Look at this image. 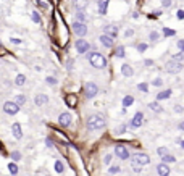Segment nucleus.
Returning a JSON list of instances; mask_svg holds the SVG:
<instances>
[{
  "mask_svg": "<svg viewBox=\"0 0 184 176\" xmlns=\"http://www.w3.org/2000/svg\"><path fill=\"white\" fill-rule=\"evenodd\" d=\"M105 128V118L102 115H91L87 118V129L89 131H98V129H103Z\"/></svg>",
  "mask_w": 184,
  "mask_h": 176,
  "instance_id": "nucleus-1",
  "label": "nucleus"
},
{
  "mask_svg": "<svg viewBox=\"0 0 184 176\" xmlns=\"http://www.w3.org/2000/svg\"><path fill=\"white\" fill-rule=\"evenodd\" d=\"M149 163H150V157L145 154H134L133 160H131V166H133L134 171H140L142 166L149 165Z\"/></svg>",
  "mask_w": 184,
  "mask_h": 176,
  "instance_id": "nucleus-2",
  "label": "nucleus"
},
{
  "mask_svg": "<svg viewBox=\"0 0 184 176\" xmlns=\"http://www.w3.org/2000/svg\"><path fill=\"white\" fill-rule=\"evenodd\" d=\"M89 62H91V65L94 68H105L107 66V58L103 57V55L100 53V52H91L89 53Z\"/></svg>",
  "mask_w": 184,
  "mask_h": 176,
  "instance_id": "nucleus-3",
  "label": "nucleus"
},
{
  "mask_svg": "<svg viewBox=\"0 0 184 176\" xmlns=\"http://www.w3.org/2000/svg\"><path fill=\"white\" fill-rule=\"evenodd\" d=\"M97 94H98V87L95 82H86V86H84V95L87 99H94Z\"/></svg>",
  "mask_w": 184,
  "mask_h": 176,
  "instance_id": "nucleus-4",
  "label": "nucleus"
},
{
  "mask_svg": "<svg viewBox=\"0 0 184 176\" xmlns=\"http://www.w3.org/2000/svg\"><path fill=\"white\" fill-rule=\"evenodd\" d=\"M165 69H166L168 73H179L182 69V63L181 62H176V60H169V62L165 65Z\"/></svg>",
  "mask_w": 184,
  "mask_h": 176,
  "instance_id": "nucleus-5",
  "label": "nucleus"
},
{
  "mask_svg": "<svg viewBox=\"0 0 184 176\" xmlns=\"http://www.w3.org/2000/svg\"><path fill=\"white\" fill-rule=\"evenodd\" d=\"M20 108L21 107H18L15 102H11V100H8V102L3 104V112H5L7 115H16L18 112H20Z\"/></svg>",
  "mask_w": 184,
  "mask_h": 176,
  "instance_id": "nucleus-6",
  "label": "nucleus"
},
{
  "mask_svg": "<svg viewBox=\"0 0 184 176\" xmlns=\"http://www.w3.org/2000/svg\"><path fill=\"white\" fill-rule=\"evenodd\" d=\"M71 121H73V117H71V113H68V112L61 113L58 117V124L61 128H69L71 126Z\"/></svg>",
  "mask_w": 184,
  "mask_h": 176,
  "instance_id": "nucleus-7",
  "label": "nucleus"
},
{
  "mask_svg": "<svg viewBox=\"0 0 184 176\" xmlns=\"http://www.w3.org/2000/svg\"><path fill=\"white\" fill-rule=\"evenodd\" d=\"M73 31H74V34H76V36H79V37H84V36L87 34V26L84 24V23L74 21L73 23Z\"/></svg>",
  "mask_w": 184,
  "mask_h": 176,
  "instance_id": "nucleus-8",
  "label": "nucleus"
},
{
  "mask_svg": "<svg viewBox=\"0 0 184 176\" xmlns=\"http://www.w3.org/2000/svg\"><path fill=\"white\" fill-rule=\"evenodd\" d=\"M115 155L120 157L121 160H128V158H129V150H128V147L118 144V146L115 147Z\"/></svg>",
  "mask_w": 184,
  "mask_h": 176,
  "instance_id": "nucleus-9",
  "label": "nucleus"
},
{
  "mask_svg": "<svg viewBox=\"0 0 184 176\" xmlns=\"http://www.w3.org/2000/svg\"><path fill=\"white\" fill-rule=\"evenodd\" d=\"M74 47H76V50L79 53H87L89 49H91V44H89L87 40H84V39H79V40H76Z\"/></svg>",
  "mask_w": 184,
  "mask_h": 176,
  "instance_id": "nucleus-10",
  "label": "nucleus"
},
{
  "mask_svg": "<svg viewBox=\"0 0 184 176\" xmlns=\"http://www.w3.org/2000/svg\"><path fill=\"white\" fill-rule=\"evenodd\" d=\"M142 123H144V115L140 113V112H137L134 115V118L131 120V123H129V126L133 128V129H136V128H139V126H142Z\"/></svg>",
  "mask_w": 184,
  "mask_h": 176,
  "instance_id": "nucleus-11",
  "label": "nucleus"
},
{
  "mask_svg": "<svg viewBox=\"0 0 184 176\" xmlns=\"http://www.w3.org/2000/svg\"><path fill=\"white\" fill-rule=\"evenodd\" d=\"M11 134H13V137H15L16 141L23 139V129H21V124L20 123H13L11 124Z\"/></svg>",
  "mask_w": 184,
  "mask_h": 176,
  "instance_id": "nucleus-12",
  "label": "nucleus"
},
{
  "mask_svg": "<svg viewBox=\"0 0 184 176\" xmlns=\"http://www.w3.org/2000/svg\"><path fill=\"white\" fill-rule=\"evenodd\" d=\"M47 102H49V95L45 94H37L34 97V104L37 105V107H42V105H45Z\"/></svg>",
  "mask_w": 184,
  "mask_h": 176,
  "instance_id": "nucleus-13",
  "label": "nucleus"
},
{
  "mask_svg": "<svg viewBox=\"0 0 184 176\" xmlns=\"http://www.w3.org/2000/svg\"><path fill=\"white\" fill-rule=\"evenodd\" d=\"M157 173H158V176H168L171 171H169V166L166 163H158L157 165Z\"/></svg>",
  "mask_w": 184,
  "mask_h": 176,
  "instance_id": "nucleus-14",
  "label": "nucleus"
},
{
  "mask_svg": "<svg viewBox=\"0 0 184 176\" xmlns=\"http://www.w3.org/2000/svg\"><path fill=\"white\" fill-rule=\"evenodd\" d=\"M103 31H105V34L107 36H110V37H116L118 36V27L115 24H108L103 27Z\"/></svg>",
  "mask_w": 184,
  "mask_h": 176,
  "instance_id": "nucleus-15",
  "label": "nucleus"
},
{
  "mask_svg": "<svg viewBox=\"0 0 184 176\" xmlns=\"http://www.w3.org/2000/svg\"><path fill=\"white\" fill-rule=\"evenodd\" d=\"M100 42L105 45L107 49H111L113 47V37H110V36H107V34L100 36Z\"/></svg>",
  "mask_w": 184,
  "mask_h": 176,
  "instance_id": "nucleus-16",
  "label": "nucleus"
},
{
  "mask_svg": "<svg viewBox=\"0 0 184 176\" xmlns=\"http://www.w3.org/2000/svg\"><path fill=\"white\" fill-rule=\"evenodd\" d=\"M108 2H110V0H98V13H100V15H105L107 13V7H108Z\"/></svg>",
  "mask_w": 184,
  "mask_h": 176,
  "instance_id": "nucleus-17",
  "label": "nucleus"
},
{
  "mask_svg": "<svg viewBox=\"0 0 184 176\" xmlns=\"http://www.w3.org/2000/svg\"><path fill=\"white\" fill-rule=\"evenodd\" d=\"M13 102H15L18 107H23V105H24L26 102H27V99H26V95H24V94H18V95L15 97V100H13Z\"/></svg>",
  "mask_w": 184,
  "mask_h": 176,
  "instance_id": "nucleus-18",
  "label": "nucleus"
},
{
  "mask_svg": "<svg viewBox=\"0 0 184 176\" xmlns=\"http://www.w3.org/2000/svg\"><path fill=\"white\" fill-rule=\"evenodd\" d=\"M26 76L24 75H16V78H15V86H18V87H23L26 84Z\"/></svg>",
  "mask_w": 184,
  "mask_h": 176,
  "instance_id": "nucleus-19",
  "label": "nucleus"
},
{
  "mask_svg": "<svg viewBox=\"0 0 184 176\" xmlns=\"http://www.w3.org/2000/svg\"><path fill=\"white\" fill-rule=\"evenodd\" d=\"M65 102L68 104V107H76V104H78V99H76V95H66V99H65Z\"/></svg>",
  "mask_w": 184,
  "mask_h": 176,
  "instance_id": "nucleus-20",
  "label": "nucleus"
},
{
  "mask_svg": "<svg viewBox=\"0 0 184 176\" xmlns=\"http://www.w3.org/2000/svg\"><path fill=\"white\" fill-rule=\"evenodd\" d=\"M121 73H123V75H124V76H128V78L134 75L133 68H131L129 65H123V66H121Z\"/></svg>",
  "mask_w": 184,
  "mask_h": 176,
  "instance_id": "nucleus-21",
  "label": "nucleus"
},
{
  "mask_svg": "<svg viewBox=\"0 0 184 176\" xmlns=\"http://www.w3.org/2000/svg\"><path fill=\"white\" fill-rule=\"evenodd\" d=\"M169 95H171V91H169V89L162 91V92H158V94H157V100H158V102H160V100H165V99H168Z\"/></svg>",
  "mask_w": 184,
  "mask_h": 176,
  "instance_id": "nucleus-22",
  "label": "nucleus"
},
{
  "mask_svg": "<svg viewBox=\"0 0 184 176\" xmlns=\"http://www.w3.org/2000/svg\"><path fill=\"white\" fill-rule=\"evenodd\" d=\"M134 104V97L133 95H126L124 99H123V107L124 108H128L129 105H133Z\"/></svg>",
  "mask_w": 184,
  "mask_h": 176,
  "instance_id": "nucleus-23",
  "label": "nucleus"
},
{
  "mask_svg": "<svg viewBox=\"0 0 184 176\" xmlns=\"http://www.w3.org/2000/svg\"><path fill=\"white\" fill-rule=\"evenodd\" d=\"M55 171H56V173H63V171H65V165H63V162H61V160H55Z\"/></svg>",
  "mask_w": 184,
  "mask_h": 176,
  "instance_id": "nucleus-24",
  "label": "nucleus"
},
{
  "mask_svg": "<svg viewBox=\"0 0 184 176\" xmlns=\"http://www.w3.org/2000/svg\"><path fill=\"white\" fill-rule=\"evenodd\" d=\"M8 171H10L13 176L18 174V165L15 163V162H10V163H8Z\"/></svg>",
  "mask_w": 184,
  "mask_h": 176,
  "instance_id": "nucleus-25",
  "label": "nucleus"
},
{
  "mask_svg": "<svg viewBox=\"0 0 184 176\" xmlns=\"http://www.w3.org/2000/svg\"><path fill=\"white\" fill-rule=\"evenodd\" d=\"M162 163H174V162H176V158H174V155H169V154H166V155H165V157H162Z\"/></svg>",
  "mask_w": 184,
  "mask_h": 176,
  "instance_id": "nucleus-26",
  "label": "nucleus"
},
{
  "mask_svg": "<svg viewBox=\"0 0 184 176\" xmlns=\"http://www.w3.org/2000/svg\"><path fill=\"white\" fill-rule=\"evenodd\" d=\"M115 53H116V57H118V58H124V57H126V53H124V47H123V45H118L116 50H115Z\"/></svg>",
  "mask_w": 184,
  "mask_h": 176,
  "instance_id": "nucleus-27",
  "label": "nucleus"
},
{
  "mask_svg": "<svg viewBox=\"0 0 184 176\" xmlns=\"http://www.w3.org/2000/svg\"><path fill=\"white\" fill-rule=\"evenodd\" d=\"M149 108H152L153 110V112H162V105H160L158 104V102H150V104H149Z\"/></svg>",
  "mask_w": 184,
  "mask_h": 176,
  "instance_id": "nucleus-28",
  "label": "nucleus"
},
{
  "mask_svg": "<svg viewBox=\"0 0 184 176\" xmlns=\"http://www.w3.org/2000/svg\"><path fill=\"white\" fill-rule=\"evenodd\" d=\"M11 160L15 162V163H16V162H20L21 160V152L20 150H13L11 152Z\"/></svg>",
  "mask_w": 184,
  "mask_h": 176,
  "instance_id": "nucleus-29",
  "label": "nucleus"
},
{
  "mask_svg": "<svg viewBox=\"0 0 184 176\" xmlns=\"http://www.w3.org/2000/svg\"><path fill=\"white\" fill-rule=\"evenodd\" d=\"M86 20H87V18H86V15H84L82 11H78L76 13V21L78 23H84V24H86Z\"/></svg>",
  "mask_w": 184,
  "mask_h": 176,
  "instance_id": "nucleus-30",
  "label": "nucleus"
},
{
  "mask_svg": "<svg viewBox=\"0 0 184 176\" xmlns=\"http://www.w3.org/2000/svg\"><path fill=\"white\" fill-rule=\"evenodd\" d=\"M45 82H47L49 86H56L58 79H56V78H53V76H47V78H45Z\"/></svg>",
  "mask_w": 184,
  "mask_h": 176,
  "instance_id": "nucleus-31",
  "label": "nucleus"
},
{
  "mask_svg": "<svg viewBox=\"0 0 184 176\" xmlns=\"http://www.w3.org/2000/svg\"><path fill=\"white\" fill-rule=\"evenodd\" d=\"M163 34L166 36V37H171V36L176 34V31L171 29V27H163Z\"/></svg>",
  "mask_w": 184,
  "mask_h": 176,
  "instance_id": "nucleus-32",
  "label": "nucleus"
},
{
  "mask_svg": "<svg viewBox=\"0 0 184 176\" xmlns=\"http://www.w3.org/2000/svg\"><path fill=\"white\" fill-rule=\"evenodd\" d=\"M31 18H32V21H34L36 24H39V23H40V15L37 11H32L31 13Z\"/></svg>",
  "mask_w": 184,
  "mask_h": 176,
  "instance_id": "nucleus-33",
  "label": "nucleus"
},
{
  "mask_svg": "<svg viewBox=\"0 0 184 176\" xmlns=\"http://www.w3.org/2000/svg\"><path fill=\"white\" fill-rule=\"evenodd\" d=\"M157 154H158L160 157H165V155L168 154V149H166V147H158V149H157Z\"/></svg>",
  "mask_w": 184,
  "mask_h": 176,
  "instance_id": "nucleus-34",
  "label": "nucleus"
},
{
  "mask_svg": "<svg viewBox=\"0 0 184 176\" xmlns=\"http://www.w3.org/2000/svg\"><path fill=\"white\" fill-rule=\"evenodd\" d=\"M137 89H139V91H142V92H149V86L145 84V82H140V84L137 86Z\"/></svg>",
  "mask_w": 184,
  "mask_h": 176,
  "instance_id": "nucleus-35",
  "label": "nucleus"
},
{
  "mask_svg": "<svg viewBox=\"0 0 184 176\" xmlns=\"http://www.w3.org/2000/svg\"><path fill=\"white\" fill-rule=\"evenodd\" d=\"M152 84H153L155 87H160V86H162V84H163V79H162V78H155V79H153V82H152Z\"/></svg>",
  "mask_w": 184,
  "mask_h": 176,
  "instance_id": "nucleus-36",
  "label": "nucleus"
},
{
  "mask_svg": "<svg viewBox=\"0 0 184 176\" xmlns=\"http://www.w3.org/2000/svg\"><path fill=\"white\" fill-rule=\"evenodd\" d=\"M108 173H110V174H116V173H120V166H111V168L108 170Z\"/></svg>",
  "mask_w": 184,
  "mask_h": 176,
  "instance_id": "nucleus-37",
  "label": "nucleus"
},
{
  "mask_svg": "<svg viewBox=\"0 0 184 176\" xmlns=\"http://www.w3.org/2000/svg\"><path fill=\"white\" fill-rule=\"evenodd\" d=\"M10 42H11V44H15V45H20V44H23V40H21V39H18V37H11V39H10Z\"/></svg>",
  "mask_w": 184,
  "mask_h": 176,
  "instance_id": "nucleus-38",
  "label": "nucleus"
},
{
  "mask_svg": "<svg viewBox=\"0 0 184 176\" xmlns=\"http://www.w3.org/2000/svg\"><path fill=\"white\" fill-rule=\"evenodd\" d=\"M36 2L39 3V7H40V8H47V7H49V3L44 2V0H36Z\"/></svg>",
  "mask_w": 184,
  "mask_h": 176,
  "instance_id": "nucleus-39",
  "label": "nucleus"
},
{
  "mask_svg": "<svg viewBox=\"0 0 184 176\" xmlns=\"http://www.w3.org/2000/svg\"><path fill=\"white\" fill-rule=\"evenodd\" d=\"M110 162H111V154H108V155L103 157V163H105V165H108Z\"/></svg>",
  "mask_w": 184,
  "mask_h": 176,
  "instance_id": "nucleus-40",
  "label": "nucleus"
},
{
  "mask_svg": "<svg viewBox=\"0 0 184 176\" xmlns=\"http://www.w3.org/2000/svg\"><path fill=\"white\" fill-rule=\"evenodd\" d=\"M145 49H147V44H144V42H140V44L137 45V50H139V52H144Z\"/></svg>",
  "mask_w": 184,
  "mask_h": 176,
  "instance_id": "nucleus-41",
  "label": "nucleus"
},
{
  "mask_svg": "<svg viewBox=\"0 0 184 176\" xmlns=\"http://www.w3.org/2000/svg\"><path fill=\"white\" fill-rule=\"evenodd\" d=\"M124 131H126V126H124V124H121V126H118V128H116V134L124 133Z\"/></svg>",
  "mask_w": 184,
  "mask_h": 176,
  "instance_id": "nucleus-42",
  "label": "nucleus"
},
{
  "mask_svg": "<svg viewBox=\"0 0 184 176\" xmlns=\"http://www.w3.org/2000/svg\"><path fill=\"white\" fill-rule=\"evenodd\" d=\"M178 47H179V50H181V52H184V39L178 40Z\"/></svg>",
  "mask_w": 184,
  "mask_h": 176,
  "instance_id": "nucleus-43",
  "label": "nucleus"
},
{
  "mask_svg": "<svg viewBox=\"0 0 184 176\" xmlns=\"http://www.w3.org/2000/svg\"><path fill=\"white\" fill-rule=\"evenodd\" d=\"M176 16L179 18V20H184V10H178V13H176Z\"/></svg>",
  "mask_w": 184,
  "mask_h": 176,
  "instance_id": "nucleus-44",
  "label": "nucleus"
},
{
  "mask_svg": "<svg viewBox=\"0 0 184 176\" xmlns=\"http://www.w3.org/2000/svg\"><path fill=\"white\" fill-rule=\"evenodd\" d=\"M45 144H47V147H53V142L50 141V137H47V139H45Z\"/></svg>",
  "mask_w": 184,
  "mask_h": 176,
  "instance_id": "nucleus-45",
  "label": "nucleus"
},
{
  "mask_svg": "<svg viewBox=\"0 0 184 176\" xmlns=\"http://www.w3.org/2000/svg\"><path fill=\"white\" fill-rule=\"evenodd\" d=\"M162 3H163V7H169L171 5V0H162Z\"/></svg>",
  "mask_w": 184,
  "mask_h": 176,
  "instance_id": "nucleus-46",
  "label": "nucleus"
},
{
  "mask_svg": "<svg viewBox=\"0 0 184 176\" xmlns=\"http://www.w3.org/2000/svg\"><path fill=\"white\" fill-rule=\"evenodd\" d=\"M157 37H158V34H157V32H152V34H150V39H152V40H155Z\"/></svg>",
  "mask_w": 184,
  "mask_h": 176,
  "instance_id": "nucleus-47",
  "label": "nucleus"
},
{
  "mask_svg": "<svg viewBox=\"0 0 184 176\" xmlns=\"http://www.w3.org/2000/svg\"><path fill=\"white\" fill-rule=\"evenodd\" d=\"M174 110H176L178 113H181V112H182V107H181V105H176V107H174Z\"/></svg>",
  "mask_w": 184,
  "mask_h": 176,
  "instance_id": "nucleus-48",
  "label": "nucleus"
},
{
  "mask_svg": "<svg viewBox=\"0 0 184 176\" xmlns=\"http://www.w3.org/2000/svg\"><path fill=\"white\" fill-rule=\"evenodd\" d=\"M179 129H181V131H184V121L179 123Z\"/></svg>",
  "mask_w": 184,
  "mask_h": 176,
  "instance_id": "nucleus-49",
  "label": "nucleus"
},
{
  "mask_svg": "<svg viewBox=\"0 0 184 176\" xmlns=\"http://www.w3.org/2000/svg\"><path fill=\"white\" fill-rule=\"evenodd\" d=\"M0 150L3 152V144H2V142H0Z\"/></svg>",
  "mask_w": 184,
  "mask_h": 176,
  "instance_id": "nucleus-50",
  "label": "nucleus"
},
{
  "mask_svg": "<svg viewBox=\"0 0 184 176\" xmlns=\"http://www.w3.org/2000/svg\"><path fill=\"white\" fill-rule=\"evenodd\" d=\"M181 147H182V149H184V141H182V142H181Z\"/></svg>",
  "mask_w": 184,
  "mask_h": 176,
  "instance_id": "nucleus-51",
  "label": "nucleus"
}]
</instances>
